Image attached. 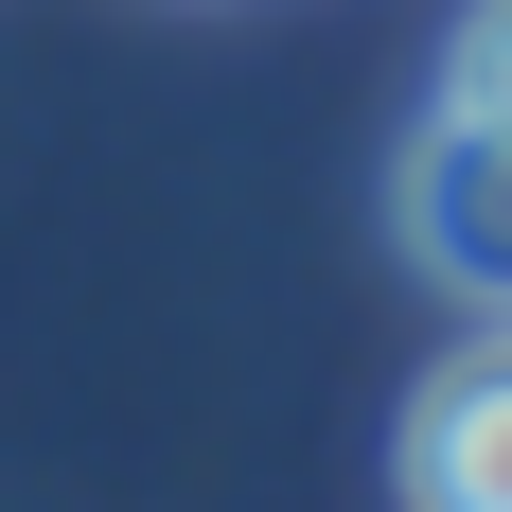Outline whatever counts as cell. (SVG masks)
<instances>
[{"label": "cell", "mask_w": 512, "mask_h": 512, "mask_svg": "<svg viewBox=\"0 0 512 512\" xmlns=\"http://www.w3.org/2000/svg\"><path fill=\"white\" fill-rule=\"evenodd\" d=\"M389 212H407L424 283H460V301L512 318V124H477V106H424L407 177H389Z\"/></svg>", "instance_id": "cell-1"}, {"label": "cell", "mask_w": 512, "mask_h": 512, "mask_svg": "<svg viewBox=\"0 0 512 512\" xmlns=\"http://www.w3.org/2000/svg\"><path fill=\"white\" fill-rule=\"evenodd\" d=\"M407 512H512V336L424 389V424H407Z\"/></svg>", "instance_id": "cell-2"}, {"label": "cell", "mask_w": 512, "mask_h": 512, "mask_svg": "<svg viewBox=\"0 0 512 512\" xmlns=\"http://www.w3.org/2000/svg\"><path fill=\"white\" fill-rule=\"evenodd\" d=\"M442 106L512 124V0H477V18H460V53H442Z\"/></svg>", "instance_id": "cell-3"}]
</instances>
